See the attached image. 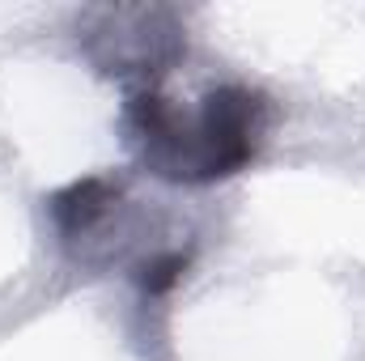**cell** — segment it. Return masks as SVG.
Segmentation results:
<instances>
[{
    "instance_id": "1",
    "label": "cell",
    "mask_w": 365,
    "mask_h": 361,
    "mask_svg": "<svg viewBox=\"0 0 365 361\" xmlns=\"http://www.w3.org/2000/svg\"><path fill=\"white\" fill-rule=\"evenodd\" d=\"M128 132L140 162L166 183H217L238 175L268 136V98L247 86H217L182 111L158 86L128 93Z\"/></svg>"
},
{
    "instance_id": "2",
    "label": "cell",
    "mask_w": 365,
    "mask_h": 361,
    "mask_svg": "<svg viewBox=\"0 0 365 361\" xmlns=\"http://www.w3.org/2000/svg\"><path fill=\"white\" fill-rule=\"evenodd\" d=\"M90 51L106 73L153 86V77L182 56V34L166 9H102L90 30Z\"/></svg>"
},
{
    "instance_id": "3",
    "label": "cell",
    "mask_w": 365,
    "mask_h": 361,
    "mask_svg": "<svg viewBox=\"0 0 365 361\" xmlns=\"http://www.w3.org/2000/svg\"><path fill=\"white\" fill-rule=\"evenodd\" d=\"M47 208H51V221H56L60 238L64 243H81L93 230H102V221L119 208V183L102 179V175L77 179L64 191H56Z\"/></svg>"
},
{
    "instance_id": "4",
    "label": "cell",
    "mask_w": 365,
    "mask_h": 361,
    "mask_svg": "<svg viewBox=\"0 0 365 361\" xmlns=\"http://www.w3.org/2000/svg\"><path fill=\"white\" fill-rule=\"evenodd\" d=\"M182 272H187V255H182V251H166V255L145 260L136 280H140L145 293H166V289H175L182 280Z\"/></svg>"
}]
</instances>
